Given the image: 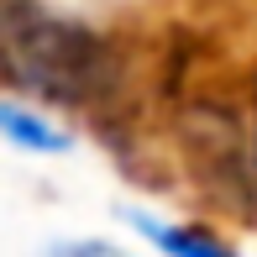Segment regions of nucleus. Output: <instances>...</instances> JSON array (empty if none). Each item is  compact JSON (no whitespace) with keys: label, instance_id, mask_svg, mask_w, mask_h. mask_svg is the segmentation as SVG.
<instances>
[{"label":"nucleus","instance_id":"obj_3","mask_svg":"<svg viewBox=\"0 0 257 257\" xmlns=\"http://www.w3.org/2000/svg\"><path fill=\"white\" fill-rule=\"evenodd\" d=\"M126 220H132L153 247H163V252H179V257H220L226 252V241L205 236V231H189V226H163V220L142 215V210H126Z\"/></svg>","mask_w":257,"mask_h":257},{"label":"nucleus","instance_id":"obj_2","mask_svg":"<svg viewBox=\"0 0 257 257\" xmlns=\"http://www.w3.org/2000/svg\"><path fill=\"white\" fill-rule=\"evenodd\" d=\"M0 137H11L27 153H68V132L48 126L37 110H27L16 100H0Z\"/></svg>","mask_w":257,"mask_h":257},{"label":"nucleus","instance_id":"obj_1","mask_svg":"<svg viewBox=\"0 0 257 257\" xmlns=\"http://www.w3.org/2000/svg\"><path fill=\"white\" fill-rule=\"evenodd\" d=\"M0 79L58 105H89L115 84V58L89 27L37 0H0Z\"/></svg>","mask_w":257,"mask_h":257}]
</instances>
